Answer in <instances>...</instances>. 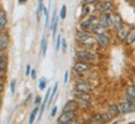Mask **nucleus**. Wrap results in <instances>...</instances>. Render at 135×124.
Wrapping results in <instances>:
<instances>
[{
  "label": "nucleus",
  "mask_w": 135,
  "mask_h": 124,
  "mask_svg": "<svg viewBox=\"0 0 135 124\" xmlns=\"http://www.w3.org/2000/svg\"><path fill=\"white\" fill-rule=\"evenodd\" d=\"M76 40L79 42V45L83 46V49H93L94 46L97 45L95 39L89 31H83V30H78L76 32Z\"/></svg>",
  "instance_id": "1"
},
{
  "label": "nucleus",
  "mask_w": 135,
  "mask_h": 124,
  "mask_svg": "<svg viewBox=\"0 0 135 124\" xmlns=\"http://www.w3.org/2000/svg\"><path fill=\"white\" fill-rule=\"evenodd\" d=\"M76 57H77V60H82V61H86L88 63L95 62V55L88 49L77 50L76 51Z\"/></svg>",
  "instance_id": "2"
},
{
  "label": "nucleus",
  "mask_w": 135,
  "mask_h": 124,
  "mask_svg": "<svg viewBox=\"0 0 135 124\" xmlns=\"http://www.w3.org/2000/svg\"><path fill=\"white\" fill-rule=\"evenodd\" d=\"M95 8H97V14H103V12L113 11L115 4L113 0H100L99 3L95 4Z\"/></svg>",
  "instance_id": "3"
},
{
  "label": "nucleus",
  "mask_w": 135,
  "mask_h": 124,
  "mask_svg": "<svg viewBox=\"0 0 135 124\" xmlns=\"http://www.w3.org/2000/svg\"><path fill=\"white\" fill-rule=\"evenodd\" d=\"M94 39H95V42L99 47L102 49H108L109 46L112 45V39L108 34H99V35H93Z\"/></svg>",
  "instance_id": "4"
},
{
  "label": "nucleus",
  "mask_w": 135,
  "mask_h": 124,
  "mask_svg": "<svg viewBox=\"0 0 135 124\" xmlns=\"http://www.w3.org/2000/svg\"><path fill=\"white\" fill-rule=\"evenodd\" d=\"M98 21L99 24L103 25L107 30L113 29V19H112V11L98 14Z\"/></svg>",
  "instance_id": "5"
},
{
  "label": "nucleus",
  "mask_w": 135,
  "mask_h": 124,
  "mask_svg": "<svg viewBox=\"0 0 135 124\" xmlns=\"http://www.w3.org/2000/svg\"><path fill=\"white\" fill-rule=\"evenodd\" d=\"M76 119V112H62L61 116L57 118V123L58 124H71L74 123Z\"/></svg>",
  "instance_id": "6"
},
{
  "label": "nucleus",
  "mask_w": 135,
  "mask_h": 124,
  "mask_svg": "<svg viewBox=\"0 0 135 124\" xmlns=\"http://www.w3.org/2000/svg\"><path fill=\"white\" fill-rule=\"evenodd\" d=\"M97 19H98V15H97V14H93V15H87L86 19L81 21V24H79V30H83V31H89L90 26L93 25L94 21H97Z\"/></svg>",
  "instance_id": "7"
},
{
  "label": "nucleus",
  "mask_w": 135,
  "mask_h": 124,
  "mask_svg": "<svg viewBox=\"0 0 135 124\" xmlns=\"http://www.w3.org/2000/svg\"><path fill=\"white\" fill-rule=\"evenodd\" d=\"M74 99L78 102V104H83V106H88L92 101V96L90 93H83V92H73Z\"/></svg>",
  "instance_id": "8"
},
{
  "label": "nucleus",
  "mask_w": 135,
  "mask_h": 124,
  "mask_svg": "<svg viewBox=\"0 0 135 124\" xmlns=\"http://www.w3.org/2000/svg\"><path fill=\"white\" fill-rule=\"evenodd\" d=\"M73 70L79 74H84V73H87V72H89L90 66L88 62L82 61V60H77V62L73 65Z\"/></svg>",
  "instance_id": "9"
},
{
  "label": "nucleus",
  "mask_w": 135,
  "mask_h": 124,
  "mask_svg": "<svg viewBox=\"0 0 135 124\" xmlns=\"http://www.w3.org/2000/svg\"><path fill=\"white\" fill-rule=\"evenodd\" d=\"M73 92H83V93H90L92 86L86 81H78L73 86Z\"/></svg>",
  "instance_id": "10"
},
{
  "label": "nucleus",
  "mask_w": 135,
  "mask_h": 124,
  "mask_svg": "<svg viewBox=\"0 0 135 124\" xmlns=\"http://www.w3.org/2000/svg\"><path fill=\"white\" fill-rule=\"evenodd\" d=\"M118 106H119L120 114H129V113H133L135 111V106L133 103H130L129 101H124V102H122Z\"/></svg>",
  "instance_id": "11"
},
{
  "label": "nucleus",
  "mask_w": 135,
  "mask_h": 124,
  "mask_svg": "<svg viewBox=\"0 0 135 124\" xmlns=\"http://www.w3.org/2000/svg\"><path fill=\"white\" fill-rule=\"evenodd\" d=\"M131 26H129V25L124 24L123 26H120L119 29L115 30V35H117V39H118L120 42H124L125 41V37H127L128 35V31H129V29H130Z\"/></svg>",
  "instance_id": "12"
},
{
  "label": "nucleus",
  "mask_w": 135,
  "mask_h": 124,
  "mask_svg": "<svg viewBox=\"0 0 135 124\" xmlns=\"http://www.w3.org/2000/svg\"><path fill=\"white\" fill-rule=\"evenodd\" d=\"M112 19H113V29L114 30L119 29L120 26L124 25V19L122 17L120 12H118V11L112 12Z\"/></svg>",
  "instance_id": "13"
},
{
  "label": "nucleus",
  "mask_w": 135,
  "mask_h": 124,
  "mask_svg": "<svg viewBox=\"0 0 135 124\" xmlns=\"http://www.w3.org/2000/svg\"><path fill=\"white\" fill-rule=\"evenodd\" d=\"M89 31L93 34V35H99V34H105V32H108V30H107L105 27L103 26V25L99 24L98 19H97V21H94L93 25L90 26V30H89Z\"/></svg>",
  "instance_id": "14"
},
{
  "label": "nucleus",
  "mask_w": 135,
  "mask_h": 124,
  "mask_svg": "<svg viewBox=\"0 0 135 124\" xmlns=\"http://www.w3.org/2000/svg\"><path fill=\"white\" fill-rule=\"evenodd\" d=\"M78 108H79V104H78V102L76 101V99H70V101H67L66 102V104L63 106V109H62V112H77Z\"/></svg>",
  "instance_id": "15"
},
{
  "label": "nucleus",
  "mask_w": 135,
  "mask_h": 124,
  "mask_svg": "<svg viewBox=\"0 0 135 124\" xmlns=\"http://www.w3.org/2000/svg\"><path fill=\"white\" fill-rule=\"evenodd\" d=\"M58 19L60 17L57 16V11H53L52 14V19H51V22H50V29H51V32H52V37L55 40L56 37V32H57V25H58Z\"/></svg>",
  "instance_id": "16"
},
{
  "label": "nucleus",
  "mask_w": 135,
  "mask_h": 124,
  "mask_svg": "<svg viewBox=\"0 0 135 124\" xmlns=\"http://www.w3.org/2000/svg\"><path fill=\"white\" fill-rule=\"evenodd\" d=\"M82 12H83V15H93V14H97V8H95V4L82 5Z\"/></svg>",
  "instance_id": "17"
},
{
  "label": "nucleus",
  "mask_w": 135,
  "mask_h": 124,
  "mask_svg": "<svg viewBox=\"0 0 135 124\" xmlns=\"http://www.w3.org/2000/svg\"><path fill=\"white\" fill-rule=\"evenodd\" d=\"M9 47V36L5 32L0 31V50L1 51H6Z\"/></svg>",
  "instance_id": "18"
},
{
  "label": "nucleus",
  "mask_w": 135,
  "mask_h": 124,
  "mask_svg": "<svg viewBox=\"0 0 135 124\" xmlns=\"http://www.w3.org/2000/svg\"><path fill=\"white\" fill-rule=\"evenodd\" d=\"M107 112H108V113H109V114L113 117V119H114V118H118V117L120 116L119 106H118V104H115V103L109 104V107L107 108Z\"/></svg>",
  "instance_id": "19"
},
{
  "label": "nucleus",
  "mask_w": 135,
  "mask_h": 124,
  "mask_svg": "<svg viewBox=\"0 0 135 124\" xmlns=\"http://www.w3.org/2000/svg\"><path fill=\"white\" fill-rule=\"evenodd\" d=\"M125 44H127L128 46L133 45L135 42V27H130L129 29V31H128V35L127 37H125Z\"/></svg>",
  "instance_id": "20"
},
{
  "label": "nucleus",
  "mask_w": 135,
  "mask_h": 124,
  "mask_svg": "<svg viewBox=\"0 0 135 124\" xmlns=\"http://www.w3.org/2000/svg\"><path fill=\"white\" fill-rule=\"evenodd\" d=\"M6 26H8V16H6V12L0 10V31H4Z\"/></svg>",
  "instance_id": "21"
},
{
  "label": "nucleus",
  "mask_w": 135,
  "mask_h": 124,
  "mask_svg": "<svg viewBox=\"0 0 135 124\" xmlns=\"http://www.w3.org/2000/svg\"><path fill=\"white\" fill-rule=\"evenodd\" d=\"M98 116L100 117V119H102L103 123H109V122H112L113 120V117L108 113V112H100V113H98Z\"/></svg>",
  "instance_id": "22"
},
{
  "label": "nucleus",
  "mask_w": 135,
  "mask_h": 124,
  "mask_svg": "<svg viewBox=\"0 0 135 124\" xmlns=\"http://www.w3.org/2000/svg\"><path fill=\"white\" fill-rule=\"evenodd\" d=\"M57 89H58V83H55V86H53V88L51 89V93H50V97H49V102H47V106H50V104L53 102V98H55V96L57 94Z\"/></svg>",
  "instance_id": "23"
},
{
  "label": "nucleus",
  "mask_w": 135,
  "mask_h": 124,
  "mask_svg": "<svg viewBox=\"0 0 135 124\" xmlns=\"http://www.w3.org/2000/svg\"><path fill=\"white\" fill-rule=\"evenodd\" d=\"M37 114H38V106H36V107L33 108L32 112H31V114H30V118H29L30 124L35 123V120H36V118H37Z\"/></svg>",
  "instance_id": "24"
},
{
  "label": "nucleus",
  "mask_w": 135,
  "mask_h": 124,
  "mask_svg": "<svg viewBox=\"0 0 135 124\" xmlns=\"http://www.w3.org/2000/svg\"><path fill=\"white\" fill-rule=\"evenodd\" d=\"M46 51H47V37L44 36L41 40V56L42 57L46 56Z\"/></svg>",
  "instance_id": "25"
},
{
  "label": "nucleus",
  "mask_w": 135,
  "mask_h": 124,
  "mask_svg": "<svg viewBox=\"0 0 135 124\" xmlns=\"http://www.w3.org/2000/svg\"><path fill=\"white\" fill-rule=\"evenodd\" d=\"M42 12L45 14V27H49V26H50V12H49V8L44 6V9H42Z\"/></svg>",
  "instance_id": "26"
},
{
  "label": "nucleus",
  "mask_w": 135,
  "mask_h": 124,
  "mask_svg": "<svg viewBox=\"0 0 135 124\" xmlns=\"http://www.w3.org/2000/svg\"><path fill=\"white\" fill-rule=\"evenodd\" d=\"M46 86H47V79H46L45 77H42V78L38 81V89H40V91H44L46 88Z\"/></svg>",
  "instance_id": "27"
},
{
  "label": "nucleus",
  "mask_w": 135,
  "mask_h": 124,
  "mask_svg": "<svg viewBox=\"0 0 135 124\" xmlns=\"http://www.w3.org/2000/svg\"><path fill=\"white\" fill-rule=\"evenodd\" d=\"M66 16H67V6L63 4L61 8V11H60V19H61V20H65Z\"/></svg>",
  "instance_id": "28"
},
{
  "label": "nucleus",
  "mask_w": 135,
  "mask_h": 124,
  "mask_svg": "<svg viewBox=\"0 0 135 124\" xmlns=\"http://www.w3.org/2000/svg\"><path fill=\"white\" fill-rule=\"evenodd\" d=\"M42 9H44V0H38V6H37V11H36L37 19H40V15H41V12H42Z\"/></svg>",
  "instance_id": "29"
},
{
  "label": "nucleus",
  "mask_w": 135,
  "mask_h": 124,
  "mask_svg": "<svg viewBox=\"0 0 135 124\" xmlns=\"http://www.w3.org/2000/svg\"><path fill=\"white\" fill-rule=\"evenodd\" d=\"M125 94L131 96V97H135V84H130V86L127 88V93Z\"/></svg>",
  "instance_id": "30"
},
{
  "label": "nucleus",
  "mask_w": 135,
  "mask_h": 124,
  "mask_svg": "<svg viewBox=\"0 0 135 124\" xmlns=\"http://www.w3.org/2000/svg\"><path fill=\"white\" fill-rule=\"evenodd\" d=\"M89 123H92V124H103V122H102V119H100V117H99L98 114H95V116L89 120Z\"/></svg>",
  "instance_id": "31"
},
{
  "label": "nucleus",
  "mask_w": 135,
  "mask_h": 124,
  "mask_svg": "<svg viewBox=\"0 0 135 124\" xmlns=\"http://www.w3.org/2000/svg\"><path fill=\"white\" fill-rule=\"evenodd\" d=\"M0 62L8 63V57H6V54H5V51H1V50H0Z\"/></svg>",
  "instance_id": "32"
},
{
  "label": "nucleus",
  "mask_w": 135,
  "mask_h": 124,
  "mask_svg": "<svg viewBox=\"0 0 135 124\" xmlns=\"http://www.w3.org/2000/svg\"><path fill=\"white\" fill-rule=\"evenodd\" d=\"M61 40H62V36L58 35L56 37V51H60V49H61Z\"/></svg>",
  "instance_id": "33"
},
{
  "label": "nucleus",
  "mask_w": 135,
  "mask_h": 124,
  "mask_svg": "<svg viewBox=\"0 0 135 124\" xmlns=\"http://www.w3.org/2000/svg\"><path fill=\"white\" fill-rule=\"evenodd\" d=\"M15 88H16V81L12 79L10 82V92H11V94H15Z\"/></svg>",
  "instance_id": "34"
},
{
  "label": "nucleus",
  "mask_w": 135,
  "mask_h": 124,
  "mask_svg": "<svg viewBox=\"0 0 135 124\" xmlns=\"http://www.w3.org/2000/svg\"><path fill=\"white\" fill-rule=\"evenodd\" d=\"M61 47H62V52L67 51V41H66L63 37H62V40H61Z\"/></svg>",
  "instance_id": "35"
},
{
  "label": "nucleus",
  "mask_w": 135,
  "mask_h": 124,
  "mask_svg": "<svg viewBox=\"0 0 135 124\" xmlns=\"http://www.w3.org/2000/svg\"><path fill=\"white\" fill-rule=\"evenodd\" d=\"M100 0H82V5H86V4H97L99 3Z\"/></svg>",
  "instance_id": "36"
},
{
  "label": "nucleus",
  "mask_w": 135,
  "mask_h": 124,
  "mask_svg": "<svg viewBox=\"0 0 135 124\" xmlns=\"http://www.w3.org/2000/svg\"><path fill=\"white\" fill-rule=\"evenodd\" d=\"M56 113H57V106H53L52 109H51V112H50V117L53 118V117L56 116Z\"/></svg>",
  "instance_id": "37"
},
{
  "label": "nucleus",
  "mask_w": 135,
  "mask_h": 124,
  "mask_svg": "<svg viewBox=\"0 0 135 124\" xmlns=\"http://www.w3.org/2000/svg\"><path fill=\"white\" fill-rule=\"evenodd\" d=\"M6 68H8V63L0 62V71H3V72H6Z\"/></svg>",
  "instance_id": "38"
},
{
  "label": "nucleus",
  "mask_w": 135,
  "mask_h": 124,
  "mask_svg": "<svg viewBox=\"0 0 135 124\" xmlns=\"http://www.w3.org/2000/svg\"><path fill=\"white\" fill-rule=\"evenodd\" d=\"M41 97L40 96H37V97H35V101H33V103H35V106H40L41 104Z\"/></svg>",
  "instance_id": "39"
},
{
  "label": "nucleus",
  "mask_w": 135,
  "mask_h": 124,
  "mask_svg": "<svg viewBox=\"0 0 135 124\" xmlns=\"http://www.w3.org/2000/svg\"><path fill=\"white\" fill-rule=\"evenodd\" d=\"M68 77H70V72L66 71L65 72V78H63V83H65V84H67V82H68Z\"/></svg>",
  "instance_id": "40"
},
{
  "label": "nucleus",
  "mask_w": 135,
  "mask_h": 124,
  "mask_svg": "<svg viewBox=\"0 0 135 124\" xmlns=\"http://www.w3.org/2000/svg\"><path fill=\"white\" fill-rule=\"evenodd\" d=\"M30 71H31L30 65H26V68H25V74H26V76H30Z\"/></svg>",
  "instance_id": "41"
},
{
  "label": "nucleus",
  "mask_w": 135,
  "mask_h": 124,
  "mask_svg": "<svg viewBox=\"0 0 135 124\" xmlns=\"http://www.w3.org/2000/svg\"><path fill=\"white\" fill-rule=\"evenodd\" d=\"M30 76H31V78H32V79H35V78H36V71L31 68V71H30Z\"/></svg>",
  "instance_id": "42"
},
{
  "label": "nucleus",
  "mask_w": 135,
  "mask_h": 124,
  "mask_svg": "<svg viewBox=\"0 0 135 124\" xmlns=\"http://www.w3.org/2000/svg\"><path fill=\"white\" fill-rule=\"evenodd\" d=\"M30 99H31V94H29L27 97H26V99L24 101V106H26V104L29 103V101H30Z\"/></svg>",
  "instance_id": "43"
},
{
  "label": "nucleus",
  "mask_w": 135,
  "mask_h": 124,
  "mask_svg": "<svg viewBox=\"0 0 135 124\" xmlns=\"http://www.w3.org/2000/svg\"><path fill=\"white\" fill-rule=\"evenodd\" d=\"M6 77V72H3V71H0V79H4Z\"/></svg>",
  "instance_id": "44"
},
{
  "label": "nucleus",
  "mask_w": 135,
  "mask_h": 124,
  "mask_svg": "<svg viewBox=\"0 0 135 124\" xmlns=\"http://www.w3.org/2000/svg\"><path fill=\"white\" fill-rule=\"evenodd\" d=\"M4 89V86H3V79H0V92H3Z\"/></svg>",
  "instance_id": "45"
},
{
  "label": "nucleus",
  "mask_w": 135,
  "mask_h": 124,
  "mask_svg": "<svg viewBox=\"0 0 135 124\" xmlns=\"http://www.w3.org/2000/svg\"><path fill=\"white\" fill-rule=\"evenodd\" d=\"M17 1H19V4H21V5H24L27 3V0H17Z\"/></svg>",
  "instance_id": "46"
},
{
  "label": "nucleus",
  "mask_w": 135,
  "mask_h": 124,
  "mask_svg": "<svg viewBox=\"0 0 135 124\" xmlns=\"http://www.w3.org/2000/svg\"><path fill=\"white\" fill-rule=\"evenodd\" d=\"M133 6L135 8V0H133Z\"/></svg>",
  "instance_id": "47"
},
{
  "label": "nucleus",
  "mask_w": 135,
  "mask_h": 124,
  "mask_svg": "<svg viewBox=\"0 0 135 124\" xmlns=\"http://www.w3.org/2000/svg\"><path fill=\"white\" fill-rule=\"evenodd\" d=\"M128 1H133V0H128Z\"/></svg>",
  "instance_id": "48"
}]
</instances>
